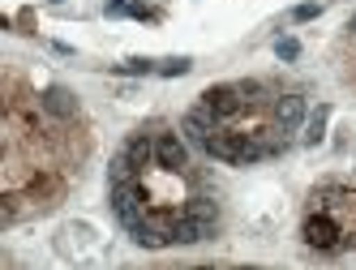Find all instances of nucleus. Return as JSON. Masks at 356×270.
<instances>
[{
	"label": "nucleus",
	"mask_w": 356,
	"mask_h": 270,
	"mask_svg": "<svg viewBox=\"0 0 356 270\" xmlns=\"http://www.w3.org/2000/svg\"><path fill=\"white\" fill-rule=\"evenodd\" d=\"M318 13H322L318 0H314V5H296V9H292V22H309V17H318Z\"/></svg>",
	"instance_id": "nucleus-17"
},
{
	"label": "nucleus",
	"mask_w": 356,
	"mask_h": 270,
	"mask_svg": "<svg viewBox=\"0 0 356 270\" xmlns=\"http://www.w3.org/2000/svg\"><path fill=\"white\" fill-rule=\"evenodd\" d=\"M124 155H129L134 163H138V171L155 159V137H129V146H124Z\"/></svg>",
	"instance_id": "nucleus-11"
},
{
	"label": "nucleus",
	"mask_w": 356,
	"mask_h": 270,
	"mask_svg": "<svg viewBox=\"0 0 356 270\" xmlns=\"http://www.w3.org/2000/svg\"><path fill=\"white\" fill-rule=\"evenodd\" d=\"M112 214L120 219L124 228H134L146 219V202H142V189L134 180H124V185H112Z\"/></svg>",
	"instance_id": "nucleus-3"
},
{
	"label": "nucleus",
	"mask_w": 356,
	"mask_h": 270,
	"mask_svg": "<svg viewBox=\"0 0 356 270\" xmlns=\"http://www.w3.org/2000/svg\"><path fill=\"white\" fill-rule=\"evenodd\" d=\"M305 116H309V103L300 99V94H284V99H275V133H296L305 125Z\"/></svg>",
	"instance_id": "nucleus-4"
},
{
	"label": "nucleus",
	"mask_w": 356,
	"mask_h": 270,
	"mask_svg": "<svg viewBox=\"0 0 356 270\" xmlns=\"http://www.w3.org/2000/svg\"><path fill=\"white\" fill-rule=\"evenodd\" d=\"M134 171H138V163L120 151V155L112 159V167H108V180H112V185H124V180H134Z\"/></svg>",
	"instance_id": "nucleus-13"
},
{
	"label": "nucleus",
	"mask_w": 356,
	"mask_h": 270,
	"mask_svg": "<svg viewBox=\"0 0 356 270\" xmlns=\"http://www.w3.org/2000/svg\"><path fill=\"white\" fill-rule=\"evenodd\" d=\"M326 120H330V108L318 103V108L309 112V120H305V146H318V142L326 137Z\"/></svg>",
	"instance_id": "nucleus-10"
},
{
	"label": "nucleus",
	"mask_w": 356,
	"mask_h": 270,
	"mask_svg": "<svg viewBox=\"0 0 356 270\" xmlns=\"http://www.w3.org/2000/svg\"><path fill=\"white\" fill-rule=\"evenodd\" d=\"M185 210H189L193 219H202V223H219V210H215V202H207V198H193Z\"/></svg>",
	"instance_id": "nucleus-15"
},
{
	"label": "nucleus",
	"mask_w": 356,
	"mask_h": 270,
	"mask_svg": "<svg viewBox=\"0 0 356 270\" xmlns=\"http://www.w3.org/2000/svg\"><path fill=\"white\" fill-rule=\"evenodd\" d=\"M155 163L168 167V171H185V163H189V146L176 137V133H159V137H155Z\"/></svg>",
	"instance_id": "nucleus-6"
},
{
	"label": "nucleus",
	"mask_w": 356,
	"mask_h": 270,
	"mask_svg": "<svg viewBox=\"0 0 356 270\" xmlns=\"http://www.w3.org/2000/svg\"><path fill=\"white\" fill-rule=\"evenodd\" d=\"M43 108L52 116H78V94L65 90V86H47L43 90Z\"/></svg>",
	"instance_id": "nucleus-9"
},
{
	"label": "nucleus",
	"mask_w": 356,
	"mask_h": 270,
	"mask_svg": "<svg viewBox=\"0 0 356 270\" xmlns=\"http://www.w3.org/2000/svg\"><path fill=\"white\" fill-rule=\"evenodd\" d=\"M116 73H129V78H146V73H159V60H150V56H129V60H120Z\"/></svg>",
	"instance_id": "nucleus-12"
},
{
	"label": "nucleus",
	"mask_w": 356,
	"mask_h": 270,
	"mask_svg": "<svg viewBox=\"0 0 356 270\" xmlns=\"http://www.w3.org/2000/svg\"><path fill=\"white\" fill-rule=\"evenodd\" d=\"M352 35H356V17H352Z\"/></svg>",
	"instance_id": "nucleus-18"
},
{
	"label": "nucleus",
	"mask_w": 356,
	"mask_h": 270,
	"mask_svg": "<svg viewBox=\"0 0 356 270\" xmlns=\"http://www.w3.org/2000/svg\"><path fill=\"white\" fill-rule=\"evenodd\" d=\"M305 240H309L314 249H335V244H339V228L330 223L326 214H309V219H305Z\"/></svg>",
	"instance_id": "nucleus-8"
},
{
	"label": "nucleus",
	"mask_w": 356,
	"mask_h": 270,
	"mask_svg": "<svg viewBox=\"0 0 356 270\" xmlns=\"http://www.w3.org/2000/svg\"><path fill=\"white\" fill-rule=\"evenodd\" d=\"M134 244H142V249H163V244H172V219H142V223L129 228Z\"/></svg>",
	"instance_id": "nucleus-5"
},
{
	"label": "nucleus",
	"mask_w": 356,
	"mask_h": 270,
	"mask_svg": "<svg viewBox=\"0 0 356 270\" xmlns=\"http://www.w3.org/2000/svg\"><path fill=\"white\" fill-rule=\"evenodd\" d=\"M215 232V223H202V219H193L189 210L181 219H172V244H202Z\"/></svg>",
	"instance_id": "nucleus-7"
},
{
	"label": "nucleus",
	"mask_w": 356,
	"mask_h": 270,
	"mask_svg": "<svg viewBox=\"0 0 356 270\" xmlns=\"http://www.w3.org/2000/svg\"><path fill=\"white\" fill-rule=\"evenodd\" d=\"M189 69H193L189 56H168V60H159V73H163V78H185Z\"/></svg>",
	"instance_id": "nucleus-14"
},
{
	"label": "nucleus",
	"mask_w": 356,
	"mask_h": 270,
	"mask_svg": "<svg viewBox=\"0 0 356 270\" xmlns=\"http://www.w3.org/2000/svg\"><path fill=\"white\" fill-rule=\"evenodd\" d=\"M207 155H215V159H223V163H253V159H266L270 146L253 142V137H245V133H223V129H215L211 142H207Z\"/></svg>",
	"instance_id": "nucleus-1"
},
{
	"label": "nucleus",
	"mask_w": 356,
	"mask_h": 270,
	"mask_svg": "<svg viewBox=\"0 0 356 270\" xmlns=\"http://www.w3.org/2000/svg\"><path fill=\"white\" fill-rule=\"evenodd\" d=\"M275 56H279V60H296V56H300V43H296L292 35L275 39Z\"/></svg>",
	"instance_id": "nucleus-16"
},
{
	"label": "nucleus",
	"mask_w": 356,
	"mask_h": 270,
	"mask_svg": "<svg viewBox=\"0 0 356 270\" xmlns=\"http://www.w3.org/2000/svg\"><path fill=\"white\" fill-rule=\"evenodd\" d=\"M262 86L258 82H236V86H211L202 99L211 103V112L219 116V120H227V116H236L245 103H249V94H258Z\"/></svg>",
	"instance_id": "nucleus-2"
}]
</instances>
